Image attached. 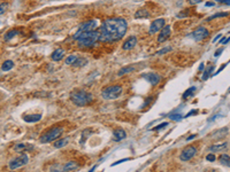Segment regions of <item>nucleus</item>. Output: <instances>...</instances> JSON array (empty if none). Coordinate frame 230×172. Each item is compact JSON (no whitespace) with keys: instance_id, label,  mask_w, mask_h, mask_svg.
I'll return each mask as SVG.
<instances>
[{"instance_id":"nucleus-44","label":"nucleus","mask_w":230,"mask_h":172,"mask_svg":"<svg viewBox=\"0 0 230 172\" xmlns=\"http://www.w3.org/2000/svg\"><path fill=\"white\" fill-rule=\"evenodd\" d=\"M204 67H205V63H200V65H199V71H202V70H204Z\"/></svg>"},{"instance_id":"nucleus-7","label":"nucleus","mask_w":230,"mask_h":172,"mask_svg":"<svg viewBox=\"0 0 230 172\" xmlns=\"http://www.w3.org/2000/svg\"><path fill=\"white\" fill-rule=\"evenodd\" d=\"M208 34H209V32H208L207 29L204 28V27H200V28L196 29V30L190 34V37H191L192 39H195L196 41H201V40H204L205 38H207Z\"/></svg>"},{"instance_id":"nucleus-13","label":"nucleus","mask_w":230,"mask_h":172,"mask_svg":"<svg viewBox=\"0 0 230 172\" xmlns=\"http://www.w3.org/2000/svg\"><path fill=\"white\" fill-rule=\"evenodd\" d=\"M136 44H137V38L136 37H129L126 41H124V44H123V50H126V51H128V50H131L135 46H136Z\"/></svg>"},{"instance_id":"nucleus-42","label":"nucleus","mask_w":230,"mask_h":172,"mask_svg":"<svg viewBox=\"0 0 230 172\" xmlns=\"http://www.w3.org/2000/svg\"><path fill=\"white\" fill-rule=\"evenodd\" d=\"M220 38H221V34H218V36H216V37H215V38L213 39V43H216V41H218V40H219Z\"/></svg>"},{"instance_id":"nucleus-20","label":"nucleus","mask_w":230,"mask_h":172,"mask_svg":"<svg viewBox=\"0 0 230 172\" xmlns=\"http://www.w3.org/2000/svg\"><path fill=\"white\" fill-rule=\"evenodd\" d=\"M78 169V164L75 162H68L64 166V171H71V170H76Z\"/></svg>"},{"instance_id":"nucleus-18","label":"nucleus","mask_w":230,"mask_h":172,"mask_svg":"<svg viewBox=\"0 0 230 172\" xmlns=\"http://www.w3.org/2000/svg\"><path fill=\"white\" fill-rule=\"evenodd\" d=\"M41 119V115H30V116H24V120L28 123H35Z\"/></svg>"},{"instance_id":"nucleus-29","label":"nucleus","mask_w":230,"mask_h":172,"mask_svg":"<svg viewBox=\"0 0 230 172\" xmlns=\"http://www.w3.org/2000/svg\"><path fill=\"white\" fill-rule=\"evenodd\" d=\"M195 91H196V87H190L189 89H186V91L184 92V94H183V98H184V99H186L188 96H191V95L195 93Z\"/></svg>"},{"instance_id":"nucleus-12","label":"nucleus","mask_w":230,"mask_h":172,"mask_svg":"<svg viewBox=\"0 0 230 172\" xmlns=\"http://www.w3.org/2000/svg\"><path fill=\"white\" fill-rule=\"evenodd\" d=\"M143 78H145L148 83H151L152 85H157L159 82H160V76L157 75V74H153V72H148V74H145L143 75Z\"/></svg>"},{"instance_id":"nucleus-35","label":"nucleus","mask_w":230,"mask_h":172,"mask_svg":"<svg viewBox=\"0 0 230 172\" xmlns=\"http://www.w3.org/2000/svg\"><path fill=\"white\" fill-rule=\"evenodd\" d=\"M206 160H207V161H209V162H214V161H215V156H214L213 154H209V155H207Z\"/></svg>"},{"instance_id":"nucleus-5","label":"nucleus","mask_w":230,"mask_h":172,"mask_svg":"<svg viewBox=\"0 0 230 172\" xmlns=\"http://www.w3.org/2000/svg\"><path fill=\"white\" fill-rule=\"evenodd\" d=\"M64 132V129L62 127H53L52 130H50L48 132H46L45 134H43L40 137V142L41 143H46V142H51L53 140H55L57 138H59Z\"/></svg>"},{"instance_id":"nucleus-2","label":"nucleus","mask_w":230,"mask_h":172,"mask_svg":"<svg viewBox=\"0 0 230 172\" xmlns=\"http://www.w3.org/2000/svg\"><path fill=\"white\" fill-rule=\"evenodd\" d=\"M74 39L78 40V45L81 47H91L99 40V32L96 30L86 31V32H76L73 36Z\"/></svg>"},{"instance_id":"nucleus-21","label":"nucleus","mask_w":230,"mask_h":172,"mask_svg":"<svg viewBox=\"0 0 230 172\" xmlns=\"http://www.w3.org/2000/svg\"><path fill=\"white\" fill-rule=\"evenodd\" d=\"M148 12L147 10H145V9H139V10H137L136 12V14H135V17L136 19H146V17H148Z\"/></svg>"},{"instance_id":"nucleus-41","label":"nucleus","mask_w":230,"mask_h":172,"mask_svg":"<svg viewBox=\"0 0 230 172\" xmlns=\"http://www.w3.org/2000/svg\"><path fill=\"white\" fill-rule=\"evenodd\" d=\"M218 2H223L226 5H229L230 6V0H218Z\"/></svg>"},{"instance_id":"nucleus-34","label":"nucleus","mask_w":230,"mask_h":172,"mask_svg":"<svg viewBox=\"0 0 230 172\" xmlns=\"http://www.w3.org/2000/svg\"><path fill=\"white\" fill-rule=\"evenodd\" d=\"M188 15H189V12H188V10H185V12L178 13V14H177V17H178V19H182V17H185V16H188Z\"/></svg>"},{"instance_id":"nucleus-37","label":"nucleus","mask_w":230,"mask_h":172,"mask_svg":"<svg viewBox=\"0 0 230 172\" xmlns=\"http://www.w3.org/2000/svg\"><path fill=\"white\" fill-rule=\"evenodd\" d=\"M230 40V36L228 38H222L221 40H220V44H223V45H226V44H228V41Z\"/></svg>"},{"instance_id":"nucleus-15","label":"nucleus","mask_w":230,"mask_h":172,"mask_svg":"<svg viewBox=\"0 0 230 172\" xmlns=\"http://www.w3.org/2000/svg\"><path fill=\"white\" fill-rule=\"evenodd\" d=\"M227 148H228V142L215 143L209 147V150L211 151H222V150H226Z\"/></svg>"},{"instance_id":"nucleus-23","label":"nucleus","mask_w":230,"mask_h":172,"mask_svg":"<svg viewBox=\"0 0 230 172\" xmlns=\"http://www.w3.org/2000/svg\"><path fill=\"white\" fill-rule=\"evenodd\" d=\"M68 142H69V138H65V139H61V140L55 141V142H54V147H55V148H62V147H65Z\"/></svg>"},{"instance_id":"nucleus-11","label":"nucleus","mask_w":230,"mask_h":172,"mask_svg":"<svg viewBox=\"0 0 230 172\" xmlns=\"http://www.w3.org/2000/svg\"><path fill=\"white\" fill-rule=\"evenodd\" d=\"M170 33H171L170 25H164V28L161 29V32H160V34L158 37V43H164V40L170 36Z\"/></svg>"},{"instance_id":"nucleus-17","label":"nucleus","mask_w":230,"mask_h":172,"mask_svg":"<svg viewBox=\"0 0 230 172\" xmlns=\"http://www.w3.org/2000/svg\"><path fill=\"white\" fill-rule=\"evenodd\" d=\"M64 56H65V51L59 48V50H57V51L53 52V54H52V60H53V61H60Z\"/></svg>"},{"instance_id":"nucleus-19","label":"nucleus","mask_w":230,"mask_h":172,"mask_svg":"<svg viewBox=\"0 0 230 172\" xmlns=\"http://www.w3.org/2000/svg\"><path fill=\"white\" fill-rule=\"evenodd\" d=\"M219 161L221 162L222 165H226V166H229L230 168V156L229 155H226V154H222L219 158Z\"/></svg>"},{"instance_id":"nucleus-8","label":"nucleus","mask_w":230,"mask_h":172,"mask_svg":"<svg viewBox=\"0 0 230 172\" xmlns=\"http://www.w3.org/2000/svg\"><path fill=\"white\" fill-rule=\"evenodd\" d=\"M196 153H197V148L193 146H189L182 150L180 158H181V161H190L196 155Z\"/></svg>"},{"instance_id":"nucleus-38","label":"nucleus","mask_w":230,"mask_h":172,"mask_svg":"<svg viewBox=\"0 0 230 172\" xmlns=\"http://www.w3.org/2000/svg\"><path fill=\"white\" fill-rule=\"evenodd\" d=\"M202 0H189V3L190 5H197L199 2H201Z\"/></svg>"},{"instance_id":"nucleus-30","label":"nucleus","mask_w":230,"mask_h":172,"mask_svg":"<svg viewBox=\"0 0 230 172\" xmlns=\"http://www.w3.org/2000/svg\"><path fill=\"white\" fill-rule=\"evenodd\" d=\"M76 61H77V56L70 55V56H68L66 58V64H74Z\"/></svg>"},{"instance_id":"nucleus-26","label":"nucleus","mask_w":230,"mask_h":172,"mask_svg":"<svg viewBox=\"0 0 230 172\" xmlns=\"http://www.w3.org/2000/svg\"><path fill=\"white\" fill-rule=\"evenodd\" d=\"M214 70V65H212V67H209L208 69H206V71L204 72V75H202V80H207V78L209 77V75H211V72Z\"/></svg>"},{"instance_id":"nucleus-25","label":"nucleus","mask_w":230,"mask_h":172,"mask_svg":"<svg viewBox=\"0 0 230 172\" xmlns=\"http://www.w3.org/2000/svg\"><path fill=\"white\" fill-rule=\"evenodd\" d=\"M17 33H19L17 30H10V31H8V32L5 34V40H10V39H12L13 37H15Z\"/></svg>"},{"instance_id":"nucleus-40","label":"nucleus","mask_w":230,"mask_h":172,"mask_svg":"<svg viewBox=\"0 0 230 172\" xmlns=\"http://www.w3.org/2000/svg\"><path fill=\"white\" fill-rule=\"evenodd\" d=\"M222 52H223V48H220V50H218V51H216V53L214 54V56L216 57V56H219V55H221V54H222Z\"/></svg>"},{"instance_id":"nucleus-31","label":"nucleus","mask_w":230,"mask_h":172,"mask_svg":"<svg viewBox=\"0 0 230 172\" xmlns=\"http://www.w3.org/2000/svg\"><path fill=\"white\" fill-rule=\"evenodd\" d=\"M171 51V48L170 47H164L162 50H160L159 52H158V55H162V54H166L167 52H170Z\"/></svg>"},{"instance_id":"nucleus-9","label":"nucleus","mask_w":230,"mask_h":172,"mask_svg":"<svg viewBox=\"0 0 230 172\" xmlns=\"http://www.w3.org/2000/svg\"><path fill=\"white\" fill-rule=\"evenodd\" d=\"M98 27V22L96 20H91V21H88V22H84L82 23V25L78 28V32H86V31H93L96 30Z\"/></svg>"},{"instance_id":"nucleus-39","label":"nucleus","mask_w":230,"mask_h":172,"mask_svg":"<svg viewBox=\"0 0 230 172\" xmlns=\"http://www.w3.org/2000/svg\"><path fill=\"white\" fill-rule=\"evenodd\" d=\"M215 5V2L214 1H207L206 3H205V6H207V7H213Z\"/></svg>"},{"instance_id":"nucleus-32","label":"nucleus","mask_w":230,"mask_h":172,"mask_svg":"<svg viewBox=\"0 0 230 172\" xmlns=\"http://www.w3.org/2000/svg\"><path fill=\"white\" fill-rule=\"evenodd\" d=\"M6 9H7V3H6V2L0 3V14H3Z\"/></svg>"},{"instance_id":"nucleus-6","label":"nucleus","mask_w":230,"mask_h":172,"mask_svg":"<svg viewBox=\"0 0 230 172\" xmlns=\"http://www.w3.org/2000/svg\"><path fill=\"white\" fill-rule=\"evenodd\" d=\"M28 161H29L28 155L27 154H22L19 157H16V158H14V160H12L9 162V169L10 170H15L17 168H21V166L26 165L28 163Z\"/></svg>"},{"instance_id":"nucleus-28","label":"nucleus","mask_w":230,"mask_h":172,"mask_svg":"<svg viewBox=\"0 0 230 172\" xmlns=\"http://www.w3.org/2000/svg\"><path fill=\"white\" fill-rule=\"evenodd\" d=\"M14 149H15L16 151H23V150L28 149V146H27L26 143H17V144L14 147Z\"/></svg>"},{"instance_id":"nucleus-45","label":"nucleus","mask_w":230,"mask_h":172,"mask_svg":"<svg viewBox=\"0 0 230 172\" xmlns=\"http://www.w3.org/2000/svg\"><path fill=\"white\" fill-rule=\"evenodd\" d=\"M226 65H227V63H226V64H222V65H221V68H220V69H219V70H218V71H216V74H219V72H220V71H221V70H223V68H224V67H226Z\"/></svg>"},{"instance_id":"nucleus-3","label":"nucleus","mask_w":230,"mask_h":172,"mask_svg":"<svg viewBox=\"0 0 230 172\" xmlns=\"http://www.w3.org/2000/svg\"><path fill=\"white\" fill-rule=\"evenodd\" d=\"M70 100L73 101L74 105H76L78 107H83V106H85V105H88L92 101V95L90 93L85 92V91L79 89V91H75V92L71 93Z\"/></svg>"},{"instance_id":"nucleus-4","label":"nucleus","mask_w":230,"mask_h":172,"mask_svg":"<svg viewBox=\"0 0 230 172\" xmlns=\"http://www.w3.org/2000/svg\"><path fill=\"white\" fill-rule=\"evenodd\" d=\"M121 93H122V87L121 86H109V87H106L105 89H102L101 96L105 100H115V99H117L120 96Z\"/></svg>"},{"instance_id":"nucleus-46","label":"nucleus","mask_w":230,"mask_h":172,"mask_svg":"<svg viewBox=\"0 0 230 172\" xmlns=\"http://www.w3.org/2000/svg\"><path fill=\"white\" fill-rule=\"evenodd\" d=\"M196 137H197V136H196V134H193V136H191V137H189V138L186 139V141H190V140H192V139H195Z\"/></svg>"},{"instance_id":"nucleus-27","label":"nucleus","mask_w":230,"mask_h":172,"mask_svg":"<svg viewBox=\"0 0 230 172\" xmlns=\"http://www.w3.org/2000/svg\"><path fill=\"white\" fill-rule=\"evenodd\" d=\"M227 15H228V13H216V14L209 16V17L207 19V21H212V20L218 19V17H224V16H227Z\"/></svg>"},{"instance_id":"nucleus-33","label":"nucleus","mask_w":230,"mask_h":172,"mask_svg":"<svg viewBox=\"0 0 230 172\" xmlns=\"http://www.w3.org/2000/svg\"><path fill=\"white\" fill-rule=\"evenodd\" d=\"M169 117H170V119H173V120H181V119H182V115H170Z\"/></svg>"},{"instance_id":"nucleus-22","label":"nucleus","mask_w":230,"mask_h":172,"mask_svg":"<svg viewBox=\"0 0 230 172\" xmlns=\"http://www.w3.org/2000/svg\"><path fill=\"white\" fill-rule=\"evenodd\" d=\"M13 67H14V62H13V61H10V60H7V61H5V62L2 63V65H1V70H3V71H8V70H10Z\"/></svg>"},{"instance_id":"nucleus-36","label":"nucleus","mask_w":230,"mask_h":172,"mask_svg":"<svg viewBox=\"0 0 230 172\" xmlns=\"http://www.w3.org/2000/svg\"><path fill=\"white\" fill-rule=\"evenodd\" d=\"M167 125H168V123H162V124H160L159 126H157V127H154L153 130H154V131H158V130H160V129H164V127H166Z\"/></svg>"},{"instance_id":"nucleus-24","label":"nucleus","mask_w":230,"mask_h":172,"mask_svg":"<svg viewBox=\"0 0 230 172\" xmlns=\"http://www.w3.org/2000/svg\"><path fill=\"white\" fill-rule=\"evenodd\" d=\"M133 69H135V68H133V65L124 67V68H122V69L119 71V76H123V75H126V74H128V72H131Z\"/></svg>"},{"instance_id":"nucleus-43","label":"nucleus","mask_w":230,"mask_h":172,"mask_svg":"<svg viewBox=\"0 0 230 172\" xmlns=\"http://www.w3.org/2000/svg\"><path fill=\"white\" fill-rule=\"evenodd\" d=\"M198 111L197 110H192V111H190V113H189V114L186 115V116H185V117H189V116H191V115H193V114H197Z\"/></svg>"},{"instance_id":"nucleus-16","label":"nucleus","mask_w":230,"mask_h":172,"mask_svg":"<svg viewBox=\"0 0 230 172\" xmlns=\"http://www.w3.org/2000/svg\"><path fill=\"white\" fill-rule=\"evenodd\" d=\"M126 137H127V134H126L124 130H122V129H117V130L114 132V140H115V141H121V140L124 139Z\"/></svg>"},{"instance_id":"nucleus-1","label":"nucleus","mask_w":230,"mask_h":172,"mask_svg":"<svg viewBox=\"0 0 230 172\" xmlns=\"http://www.w3.org/2000/svg\"><path fill=\"white\" fill-rule=\"evenodd\" d=\"M128 28L127 21L123 19H108L99 30V39L101 41H114L121 39Z\"/></svg>"},{"instance_id":"nucleus-14","label":"nucleus","mask_w":230,"mask_h":172,"mask_svg":"<svg viewBox=\"0 0 230 172\" xmlns=\"http://www.w3.org/2000/svg\"><path fill=\"white\" fill-rule=\"evenodd\" d=\"M227 133H228V127H223V129H220V130L213 132V133H212V138L219 140V139L224 138V137L227 136Z\"/></svg>"},{"instance_id":"nucleus-10","label":"nucleus","mask_w":230,"mask_h":172,"mask_svg":"<svg viewBox=\"0 0 230 172\" xmlns=\"http://www.w3.org/2000/svg\"><path fill=\"white\" fill-rule=\"evenodd\" d=\"M164 27V19H158V20H155V21L152 22V24L150 27V30H148V33H151V34L157 33L158 31H160Z\"/></svg>"}]
</instances>
